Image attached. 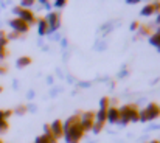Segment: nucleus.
<instances>
[{
  "mask_svg": "<svg viewBox=\"0 0 160 143\" xmlns=\"http://www.w3.org/2000/svg\"><path fill=\"white\" fill-rule=\"evenodd\" d=\"M25 110H27V107H25V106H22V107H17V112H19V114H23Z\"/></svg>",
  "mask_w": 160,
  "mask_h": 143,
  "instance_id": "nucleus-22",
  "label": "nucleus"
},
{
  "mask_svg": "<svg viewBox=\"0 0 160 143\" xmlns=\"http://www.w3.org/2000/svg\"><path fill=\"white\" fill-rule=\"evenodd\" d=\"M9 25L12 27L14 33H17V34H20V33H27V31H28V23H25V22L20 20L19 17H17V19H12V20L9 22Z\"/></svg>",
  "mask_w": 160,
  "mask_h": 143,
  "instance_id": "nucleus-4",
  "label": "nucleus"
},
{
  "mask_svg": "<svg viewBox=\"0 0 160 143\" xmlns=\"http://www.w3.org/2000/svg\"><path fill=\"white\" fill-rule=\"evenodd\" d=\"M118 110H120V120H121V123L137 121L138 120V110L132 104H128V106H124V107H121Z\"/></svg>",
  "mask_w": 160,
  "mask_h": 143,
  "instance_id": "nucleus-2",
  "label": "nucleus"
},
{
  "mask_svg": "<svg viewBox=\"0 0 160 143\" xmlns=\"http://www.w3.org/2000/svg\"><path fill=\"white\" fill-rule=\"evenodd\" d=\"M6 129H8V123H6V120H2L0 121V132H3Z\"/></svg>",
  "mask_w": 160,
  "mask_h": 143,
  "instance_id": "nucleus-15",
  "label": "nucleus"
},
{
  "mask_svg": "<svg viewBox=\"0 0 160 143\" xmlns=\"http://www.w3.org/2000/svg\"><path fill=\"white\" fill-rule=\"evenodd\" d=\"M6 56V48H0V59H3Z\"/></svg>",
  "mask_w": 160,
  "mask_h": 143,
  "instance_id": "nucleus-20",
  "label": "nucleus"
},
{
  "mask_svg": "<svg viewBox=\"0 0 160 143\" xmlns=\"http://www.w3.org/2000/svg\"><path fill=\"white\" fill-rule=\"evenodd\" d=\"M79 120H89V121H95V114H93V112H86L82 117H79Z\"/></svg>",
  "mask_w": 160,
  "mask_h": 143,
  "instance_id": "nucleus-13",
  "label": "nucleus"
},
{
  "mask_svg": "<svg viewBox=\"0 0 160 143\" xmlns=\"http://www.w3.org/2000/svg\"><path fill=\"white\" fill-rule=\"evenodd\" d=\"M107 120L115 123V121H120V110L117 107H110L107 109Z\"/></svg>",
  "mask_w": 160,
  "mask_h": 143,
  "instance_id": "nucleus-8",
  "label": "nucleus"
},
{
  "mask_svg": "<svg viewBox=\"0 0 160 143\" xmlns=\"http://www.w3.org/2000/svg\"><path fill=\"white\" fill-rule=\"evenodd\" d=\"M62 129H64V134H65L68 143H78V140L84 134V131H82V128L79 125V117L68 118L65 121V125H62Z\"/></svg>",
  "mask_w": 160,
  "mask_h": 143,
  "instance_id": "nucleus-1",
  "label": "nucleus"
},
{
  "mask_svg": "<svg viewBox=\"0 0 160 143\" xmlns=\"http://www.w3.org/2000/svg\"><path fill=\"white\" fill-rule=\"evenodd\" d=\"M36 143H50V142H48V139H47L45 135H42V137L36 139Z\"/></svg>",
  "mask_w": 160,
  "mask_h": 143,
  "instance_id": "nucleus-16",
  "label": "nucleus"
},
{
  "mask_svg": "<svg viewBox=\"0 0 160 143\" xmlns=\"http://www.w3.org/2000/svg\"><path fill=\"white\" fill-rule=\"evenodd\" d=\"M142 14H143V16H152V14H154V8H152V5H146V6L143 8Z\"/></svg>",
  "mask_w": 160,
  "mask_h": 143,
  "instance_id": "nucleus-11",
  "label": "nucleus"
},
{
  "mask_svg": "<svg viewBox=\"0 0 160 143\" xmlns=\"http://www.w3.org/2000/svg\"><path fill=\"white\" fill-rule=\"evenodd\" d=\"M48 31H50L48 22H47L45 19H41V20H39V33H41V34H45V33H48Z\"/></svg>",
  "mask_w": 160,
  "mask_h": 143,
  "instance_id": "nucleus-10",
  "label": "nucleus"
},
{
  "mask_svg": "<svg viewBox=\"0 0 160 143\" xmlns=\"http://www.w3.org/2000/svg\"><path fill=\"white\" fill-rule=\"evenodd\" d=\"M157 34H160V28H159V30H157Z\"/></svg>",
  "mask_w": 160,
  "mask_h": 143,
  "instance_id": "nucleus-27",
  "label": "nucleus"
},
{
  "mask_svg": "<svg viewBox=\"0 0 160 143\" xmlns=\"http://www.w3.org/2000/svg\"><path fill=\"white\" fill-rule=\"evenodd\" d=\"M5 72V69H0V73H3Z\"/></svg>",
  "mask_w": 160,
  "mask_h": 143,
  "instance_id": "nucleus-24",
  "label": "nucleus"
},
{
  "mask_svg": "<svg viewBox=\"0 0 160 143\" xmlns=\"http://www.w3.org/2000/svg\"><path fill=\"white\" fill-rule=\"evenodd\" d=\"M0 92H2V87H0Z\"/></svg>",
  "mask_w": 160,
  "mask_h": 143,
  "instance_id": "nucleus-28",
  "label": "nucleus"
},
{
  "mask_svg": "<svg viewBox=\"0 0 160 143\" xmlns=\"http://www.w3.org/2000/svg\"><path fill=\"white\" fill-rule=\"evenodd\" d=\"M151 44L160 47V34H154V36H151Z\"/></svg>",
  "mask_w": 160,
  "mask_h": 143,
  "instance_id": "nucleus-14",
  "label": "nucleus"
},
{
  "mask_svg": "<svg viewBox=\"0 0 160 143\" xmlns=\"http://www.w3.org/2000/svg\"><path fill=\"white\" fill-rule=\"evenodd\" d=\"M17 14H19V19L20 20H23L25 23H33L36 19H34V16H33V13L30 11V9H27V8H20V6H17L16 9H14Z\"/></svg>",
  "mask_w": 160,
  "mask_h": 143,
  "instance_id": "nucleus-3",
  "label": "nucleus"
},
{
  "mask_svg": "<svg viewBox=\"0 0 160 143\" xmlns=\"http://www.w3.org/2000/svg\"><path fill=\"white\" fill-rule=\"evenodd\" d=\"M45 20L48 22L50 31H53V30H56V28L59 27V14H56V13H52V14H48Z\"/></svg>",
  "mask_w": 160,
  "mask_h": 143,
  "instance_id": "nucleus-6",
  "label": "nucleus"
},
{
  "mask_svg": "<svg viewBox=\"0 0 160 143\" xmlns=\"http://www.w3.org/2000/svg\"><path fill=\"white\" fill-rule=\"evenodd\" d=\"M157 22H159V23H160V16H159V17H157Z\"/></svg>",
  "mask_w": 160,
  "mask_h": 143,
  "instance_id": "nucleus-25",
  "label": "nucleus"
},
{
  "mask_svg": "<svg viewBox=\"0 0 160 143\" xmlns=\"http://www.w3.org/2000/svg\"><path fill=\"white\" fill-rule=\"evenodd\" d=\"M64 5H65L64 0H56V2H54V6H59V8H61V6H64Z\"/></svg>",
  "mask_w": 160,
  "mask_h": 143,
  "instance_id": "nucleus-19",
  "label": "nucleus"
},
{
  "mask_svg": "<svg viewBox=\"0 0 160 143\" xmlns=\"http://www.w3.org/2000/svg\"><path fill=\"white\" fill-rule=\"evenodd\" d=\"M30 62H31V59H30V58H27V56H23V58H19L17 65H19V67H25V65H28Z\"/></svg>",
  "mask_w": 160,
  "mask_h": 143,
  "instance_id": "nucleus-12",
  "label": "nucleus"
},
{
  "mask_svg": "<svg viewBox=\"0 0 160 143\" xmlns=\"http://www.w3.org/2000/svg\"><path fill=\"white\" fill-rule=\"evenodd\" d=\"M145 112H146L148 120H152V118H156V117L160 115V107L156 104V103H152V104H149V106L145 109Z\"/></svg>",
  "mask_w": 160,
  "mask_h": 143,
  "instance_id": "nucleus-5",
  "label": "nucleus"
},
{
  "mask_svg": "<svg viewBox=\"0 0 160 143\" xmlns=\"http://www.w3.org/2000/svg\"><path fill=\"white\" fill-rule=\"evenodd\" d=\"M107 103H109V98H103L101 100V109H107Z\"/></svg>",
  "mask_w": 160,
  "mask_h": 143,
  "instance_id": "nucleus-18",
  "label": "nucleus"
},
{
  "mask_svg": "<svg viewBox=\"0 0 160 143\" xmlns=\"http://www.w3.org/2000/svg\"><path fill=\"white\" fill-rule=\"evenodd\" d=\"M50 131H52V134H53L56 139H58V137H61V135L64 134V129H62V123H61L59 120L53 121V125L50 126Z\"/></svg>",
  "mask_w": 160,
  "mask_h": 143,
  "instance_id": "nucleus-7",
  "label": "nucleus"
},
{
  "mask_svg": "<svg viewBox=\"0 0 160 143\" xmlns=\"http://www.w3.org/2000/svg\"><path fill=\"white\" fill-rule=\"evenodd\" d=\"M152 8H154V11H160V3H154Z\"/></svg>",
  "mask_w": 160,
  "mask_h": 143,
  "instance_id": "nucleus-23",
  "label": "nucleus"
},
{
  "mask_svg": "<svg viewBox=\"0 0 160 143\" xmlns=\"http://www.w3.org/2000/svg\"><path fill=\"white\" fill-rule=\"evenodd\" d=\"M0 143H2V140H0Z\"/></svg>",
  "mask_w": 160,
  "mask_h": 143,
  "instance_id": "nucleus-29",
  "label": "nucleus"
},
{
  "mask_svg": "<svg viewBox=\"0 0 160 143\" xmlns=\"http://www.w3.org/2000/svg\"><path fill=\"white\" fill-rule=\"evenodd\" d=\"M8 44V39L6 38H0V48H5Z\"/></svg>",
  "mask_w": 160,
  "mask_h": 143,
  "instance_id": "nucleus-17",
  "label": "nucleus"
},
{
  "mask_svg": "<svg viewBox=\"0 0 160 143\" xmlns=\"http://www.w3.org/2000/svg\"><path fill=\"white\" fill-rule=\"evenodd\" d=\"M95 120H97V123L104 125V121H107V109H100L98 114L95 115Z\"/></svg>",
  "mask_w": 160,
  "mask_h": 143,
  "instance_id": "nucleus-9",
  "label": "nucleus"
},
{
  "mask_svg": "<svg viewBox=\"0 0 160 143\" xmlns=\"http://www.w3.org/2000/svg\"><path fill=\"white\" fill-rule=\"evenodd\" d=\"M11 114H12V110H3V115H5V120H6V118H8V117H9Z\"/></svg>",
  "mask_w": 160,
  "mask_h": 143,
  "instance_id": "nucleus-21",
  "label": "nucleus"
},
{
  "mask_svg": "<svg viewBox=\"0 0 160 143\" xmlns=\"http://www.w3.org/2000/svg\"><path fill=\"white\" fill-rule=\"evenodd\" d=\"M151 143H160V142H157V140H154V142H151Z\"/></svg>",
  "mask_w": 160,
  "mask_h": 143,
  "instance_id": "nucleus-26",
  "label": "nucleus"
}]
</instances>
